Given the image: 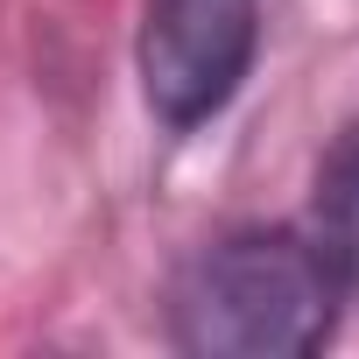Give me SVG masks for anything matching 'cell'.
Listing matches in <instances>:
<instances>
[{"label":"cell","mask_w":359,"mask_h":359,"mask_svg":"<svg viewBox=\"0 0 359 359\" xmlns=\"http://www.w3.org/2000/svg\"><path fill=\"white\" fill-rule=\"evenodd\" d=\"M345 296L310 226H233L176 261L162 338L184 359H310L338 338Z\"/></svg>","instance_id":"1"},{"label":"cell","mask_w":359,"mask_h":359,"mask_svg":"<svg viewBox=\"0 0 359 359\" xmlns=\"http://www.w3.org/2000/svg\"><path fill=\"white\" fill-rule=\"evenodd\" d=\"M310 233H317L324 261L338 268V282L359 296V113L345 120V134H338V141H331V155L317 162Z\"/></svg>","instance_id":"3"},{"label":"cell","mask_w":359,"mask_h":359,"mask_svg":"<svg viewBox=\"0 0 359 359\" xmlns=\"http://www.w3.org/2000/svg\"><path fill=\"white\" fill-rule=\"evenodd\" d=\"M268 43V0H141L134 78L162 134L212 127L254 78Z\"/></svg>","instance_id":"2"}]
</instances>
